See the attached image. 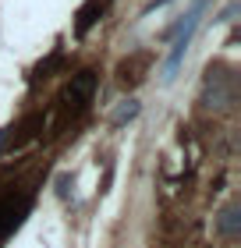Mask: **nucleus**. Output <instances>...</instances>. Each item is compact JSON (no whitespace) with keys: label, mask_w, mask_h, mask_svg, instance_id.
I'll return each mask as SVG.
<instances>
[{"label":"nucleus","mask_w":241,"mask_h":248,"mask_svg":"<svg viewBox=\"0 0 241 248\" xmlns=\"http://www.w3.org/2000/svg\"><path fill=\"white\" fill-rule=\"evenodd\" d=\"M43 114H25L18 124H11V128L0 135V153H11V149H21V145H29L36 135L43 131Z\"/></svg>","instance_id":"7ed1b4c3"},{"label":"nucleus","mask_w":241,"mask_h":248,"mask_svg":"<svg viewBox=\"0 0 241 248\" xmlns=\"http://www.w3.org/2000/svg\"><path fill=\"white\" fill-rule=\"evenodd\" d=\"M96 85H99L96 71H78V75L71 78V85L64 89L61 103H57V114H61V121H57V131H64L67 121H78V117L89 110V103H93V96H96Z\"/></svg>","instance_id":"f257e3e1"},{"label":"nucleus","mask_w":241,"mask_h":248,"mask_svg":"<svg viewBox=\"0 0 241 248\" xmlns=\"http://www.w3.org/2000/svg\"><path fill=\"white\" fill-rule=\"evenodd\" d=\"M110 4H113V0H85V4L78 7V18H75V36H78V39L89 36V29H93L96 21L107 15Z\"/></svg>","instance_id":"20e7f679"},{"label":"nucleus","mask_w":241,"mask_h":248,"mask_svg":"<svg viewBox=\"0 0 241 248\" xmlns=\"http://www.w3.org/2000/svg\"><path fill=\"white\" fill-rule=\"evenodd\" d=\"M29 209H32V191H21V188L0 191V241L11 238L25 223Z\"/></svg>","instance_id":"f03ea898"}]
</instances>
